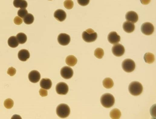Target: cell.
Here are the masks:
<instances>
[{"label":"cell","instance_id":"12","mask_svg":"<svg viewBox=\"0 0 156 119\" xmlns=\"http://www.w3.org/2000/svg\"><path fill=\"white\" fill-rule=\"evenodd\" d=\"M108 39L111 43L115 44L120 42L121 37L116 32H112L109 34Z\"/></svg>","mask_w":156,"mask_h":119},{"label":"cell","instance_id":"5","mask_svg":"<svg viewBox=\"0 0 156 119\" xmlns=\"http://www.w3.org/2000/svg\"><path fill=\"white\" fill-rule=\"evenodd\" d=\"M122 67L124 70L126 72L131 73L135 70L136 68V64L132 59H127L123 62Z\"/></svg>","mask_w":156,"mask_h":119},{"label":"cell","instance_id":"25","mask_svg":"<svg viewBox=\"0 0 156 119\" xmlns=\"http://www.w3.org/2000/svg\"><path fill=\"white\" fill-rule=\"evenodd\" d=\"M34 20V18L33 16L30 14H28L23 18L24 22L28 25L32 24Z\"/></svg>","mask_w":156,"mask_h":119},{"label":"cell","instance_id":"31","mask_svg":"<svg viewBox=\"0 0 156 119\" xmlns=\"http://www.w3.org/2000/svg\"><path fill=\"white\" fill-rule=\"evenodd\" d=\"M14 22L17 25H20L23 22L22 19L19 16L16 17L14 19Z\"/></svg>","mask_w":156,"mask_h":119},{"label":"cell","instance_id":"2","mask_svg":"<svg viewBox=\"0 0 156 119\" xmlns=\"http://www.w3.org/2000/svg\"><path fill=\"white\" fill-rule=\"evenodd\" d=\"M143 86L140 83L134 81L132 82L129 86V90L130 93L134 96L140 95L143 91Z\"/></svg>","mask_w":156,"mask_h":119},{"label":"cell","instance_id":"27","mask_svg":"<svg viewBox=\"0 0 156 119\" xmlns=\"http://www.w3.org/2000/svg\"><path fill=\"white\" fill-rule=\"evenodd\" d=\"M4 105L7 108L11 109L14 106V102L12 99H8L5 101Z\"/></svg>","mask_w":156,"mask_h":119},{"label":"cell","instance_id":"6","mask_svg":"<svg viewBox=\"0 0 156 119\" xmlns=\"http://www.w3.org/2000/svg\"><path fill=\"white\" fill-rule=\"evenodd\" d=\"M154 28L153 25L149 22H146L143 23L141 27L142 32L145 35H150L153 33Z\"/></svg>","mask_w":156,"mask_h":119},{"label":"cell","instance_id":"7","mask_svg":"<svg viewBox=\"0 0 156 119\" xmlns=\"http://www.w3.org/2000/svg\"><path fill=\"white\" fill-rule=\"evenodd\" d=\"M56 90L57 93L59 95H65L69 92V86L66 83L60 82L57 85Z\"/></svg>","mask_w":156,"mask_h":119},{"label":"cell","instance_id":"13","mask_svg":"<svg viewBox=\"0 0 156 119\" xmlns=\"http://www.w3.org/2000/svg\"><path fill=\"white\" fill-rule=\"evenodd\" d=\"M125 17L127 20L133 23L137 22L139 19V17L137 14L133 11L128 12L126 14Z\"/></svg>","mask_w":156,"mask_h":119},{"label":"cell","instance_id":"17","mask_svg":"<svg viewBox=\"0 0 156 119\" xmlns=\"http://www.w3.org/2000/svg\"><path fill=\"white\" fill-rule=\"evenodd\" d=\"M40 84L41 88L46 90L50 89L52 86L51 80L47 78L42 79L41 80Z\"/></svg>","mask_w":156,"mask_h":119},{"label":"cell","instance_id":"18","mask_svg":"<svg viewBox=\"0 0 156 119\" xmlns=\"http://www.w3.org/2000/svg\"><path fill=\"white\" fill-rule=\"evenodd\" d=\"M14 5L17 8L26 9L28 6V3L24 0H15L14 2Z\"/></svg>","mask_w":156,"mask_h":119},{"label":"cell","instance_id":"14","mask_svg":"<svg viewBox=\"0 0 156 119\" xmlns=\"http://www.w3.org/2000/svg\"><path fill=\"white\" fill-rule=\"evenodd\" d=\"M67 16L66 12L63 10L58 9L54 14L55 18L60 22H63L66 19Z\"/></svg>","mask_w":156,"mask_h":119},{"label":"cell","instance_id":"26","mask_svg":"<svg viewBox=\"0 0 156 119\" xmlns=\"http://www.w3.org/2000/svg\"><path fill=\"white\" fill-rule=\"evenodd\" d=\"M104 54V51L101 48H97L94 51V55L98 58H102Z\"/></svg>","mask_w":156,"mask_h":119},{"label":"cell","instance_id":"32","mask_svg":"<svg viewBox=\"0 0 156 119\" xmlns=\"http://www.w3.org/2000/svg\"><path fill=\"white\" fill-rule=\"evenodd\" d=\"M77 2L80 5L84 6L87 5L89 4L90 1H89V0H78Z\"/></svg>","mask_w":156,"mask_h":119},{"label":"cell","instance_id":"4","mask_svg":"<svg viewBox=\"0 0 156 119\" xmlns=\"http://www.w3.org/2000/svg\"><path fill=\"white\" fill-rule=\"evenodd\" d=\"M97 33L91 29H88L84 31L82 34V37L85 42H94L97 39Z\"/></svg>","mask_w":156,"mask_h":119},{"label":"cell","instance_id":"28","mask_svg":"<svg viewBox=\"0 0 156 119\" xmlns=\"http://www.w3.org/2000/svg\"><path fill=\"white\" fill-rule=\"evenodd\" d=\"M65 7L67 9L70 10L72 9L74 6V3L71 0H67L66 1L64 4Z\"/></svg>","mask_w":156,"mask_h":119},{"label":"cell","instance_id":"33","mask_svg":"<svg viewBox=\"0 0 156 119\" xmlns=\"http://www.w3.org/2000/svg\"><path fill=\"white\" fill-rule=\"evenodd\" d=\"M40 95L42 97H45L47 95V91L46 89H41L39 91Z\"/></svg>","mask_w":156,"mask_h":119},{"label":"cell","instance_id":"29","mask_svg":"<svg viewBox=\"0 0 156 119\" xmlns=\"http://www.w3.org/2000/svg\"><path fill=\"white\" fill-rule=\"evenodd\" d=\"M28 14V11L26 9H21L17 13L18 16L22 18H24Z\"/></svg>","mask_w":156,"mask_h":119},{"label":"cell","instance_id":"23","mask_svg":"<svg viewBox=\"0 0 156 119\" xmlns=\"http://www.w3.org/2000/svg\"><path fill=\"white\" fill-rule=\"evenodd\" d=\"M121 114L120 111L117 108H115L112 110L110 112V116L112 119H119Z\"/></svg>","mask_w":156,"mask_h":119},{"label":"cell","instance_id":"11","mask_svg":"<svg viewBox=\"0 0 156 119\" xmlns=\"http://www.w3.org/2000/svg\"><path fill=\"white\" fill-rule=\"evenodd\" d=\"M41 75L37 71L34 70L29 73L28 78L29 81L33 83L38 82L41 79Z\"/></svg>","mask_w":156,"mask_h":119},{"label":"cell","instance_id":"8","mask_svg":"<svg viewBox=\"0 0 156 119\" xmlns=\"http://www.w3.org/2000/svg\"><path fill=\"white\" fill-rule=\"evenodd\" d=\"M112 51L114 55L117 57L122 56L125 53L124 47L120 44H117L114 45L112 48Z\"/></svg>","mask_w":156,"mask_h":119},{"label":"cell","instance_id":"10","mask_svg":"<svg viewBox=\"0 0 156 119\" xmlns=\"http://www.w3.org/2000/svg\"><path fill=\"white\" fill-rule=\"evenodd\" d=\"M58 41L61 45H66L70 43L71 38L70 36L67 34L61 33L58 36Z\"/></svg>","mask_w":156,"mask_h":119},{"label":"cell","instance_id":"21","mask_svg":"<svg viewBox=\"0 0 156 119\" xmlns=\"http://www.w3.org/2000/svg\"><path fill=\"white\" fill-rule=\"evenodd\" d=\"M8 43L10 47L13 48L17 47L19 43L16 37L14 36L11 37L9 39Z\"/></svg>","mask_w":156,"mask_h":119},{"label":"cell","instance_id":"30","mask_svg":"<svg viewBox=\"0 0 156 119\" xmlns=\"http://www.w3.org/2000/svg\"><path fill=\"white\" fill-rule=\"evenodd\" d=\"M16 69L13 67L9 68L7 72L8 74L11 77L14 76L16 74Z\"/></svg>","mask_w":156,"mask_h":119},{"label":"cell","instance_id":"19","mask_svg":"<svg viewBox=\"0 0 156 119\" xmlns=\"http://www.w3.org/2000/svg\"><path fill=\"white\" fill-rule=\"evenodd\" d=\"M66 63L70 67L74 66L77 63L78 60L73 55H70L67 57L66 59Z\"/></svg>","mask_w":156,"mask_h":119},{"label":"cell","instance_id":"16","mask_svg":"<svg viewBox=\"0 0 156 119\" xmlns=\"http://www.w3.org/2000/svg\"><path fill=\"white\" fill-rule=\"evenodd\" d=\"M123 28L125 32L130 33L133 32L134 30L135 26L133 23L127 21L123 23Z\"/></svg>","mask_w":156,"mask_h":119},{"label":"cell","instance_id":"3","mask_svg":"<svg viewBox=\"0 0 156 119\" xmlns=\"http://www.w3.org/2000/svg\"><path fill=\"white\" fill-rule=\"evenodd\" d=\"M56 112L57 115L60 117L65 118L68 117L70 113V109L67 104H61L57 108Z\"/></svg>","mask_w":156,"mask_h":119},{"label":"cell","instance_id":"20","mask_svg":"<svg viewBox=\"0 0 156 119\" xmlns=\"http://www.w3.org/2000/svg\"><path fill=\"white\" fill-rule=\"evenodd\" d=\"M144 58L145 62L148 64L153 63L155 61L154 55L150 52L146 53L144 56Z\"/></svg>","mask_w":156,"mask_h":119},{"label":"cell","instance_id":"1","mask_svg":"<svg viewBox=\"0 0 156 119\" xmlns=\"http://www.w3.org/2000/svg\"><path fill=\"white\" fill-rule=\"evenodd\" d=\"M100 102L102 105L104 107L109 108L114 105L115 100L114 96L111 94L106 93L101 97Z\"/></svg>","mask_w":156,"mask_h":119},{"label":"cell","instance_id":"9","mask_svg":"<svg viewBox=\"0 0 156 119\" xmlns=\"http://www.w3.org/2000/svg\"><path fill=\"white\" fill-rule=\"evenodd\" d=\"M60 73L63 78L65 79H69L73 77L74 72L73 70L71 67L66 66L61 69Z\"/></svg>","mask_w":156,"mask_h":119},{"label":"cell","instance_id":"22","mask_svg":"<svg viewBox=\"0 0 156 119\" xmlns=\"http://www.w3.org/2000/svg\"><path fill=\"white\" fill-rule=\"evenodd\" d=\"M102 84L104 87L106 89H109L113 86L114 83L111 78H107L103 81Z\"/></svg>","mask_w":156,"mask_h":119},{"label":"cell","instance_id":"24","mask_svg":"<svg viewBox=\"0 0 156 119\" xmlns=\"http://www.w3.org/2000/svg\"><path fill=\"white\" fill-rule=\"evenodd\" d=\"M16 37L19 43L21 44L25 43L27 40V37L26 35L22 33H20L18 34Z\"/></svg>","mask_w":156,"mask_h":119},{"label":"cell","instance_id":"15","mask_svg":"<svg viewBox=\"0 0 156 119\" xmlns=\"http://www.w3.org/2000/svg\"><path fill=\"white\" fill-rule=\"evenodd\" d=\"M30 54L29 51L25 49L20 50L18 54V57L21 61L25 62L30 58Z\"/></svg>","mask_w":156,"mask_h":119}]
</instances>
